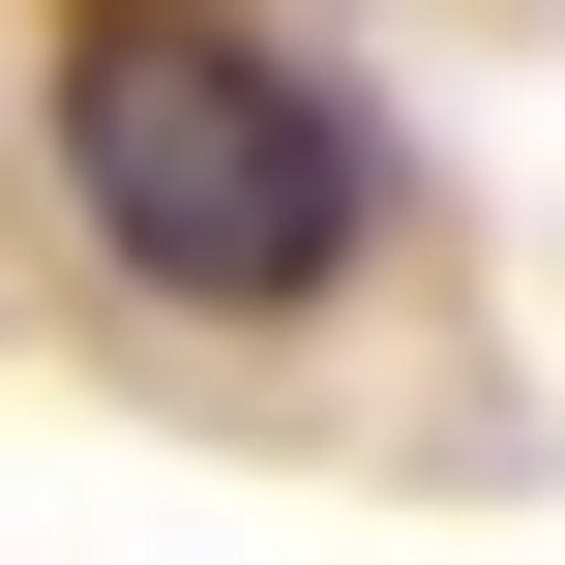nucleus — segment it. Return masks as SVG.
I'll return each instance as SVG.
<instances>
[{"instance_id":"nucleus-1","label":"nucleus","mask_w":565,"mask_h":565,"mask_svg":"<svg viewBox=\"0 0 565 565\" xmlns=\"http://www.w3.org/2000/svg\"><path fill=\"white\" fill-rule=\"evenodd\" d=\"M60 179H89V238H119L149 298H209V328H268V298H328V268L387 238V119H358L328 60H268V30H209V0H119V30L60 60Z\"/></svg>"}]
</instances>
